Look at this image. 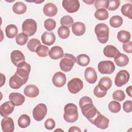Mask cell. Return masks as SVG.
Returning <instances> with one entry per match:
<instances>
[{
  "label": "cell",
  "mask_w": 132,
  "mask_h": 132,
  "mask_svg": "<svg viewBox=\"0 0 132 132\" xmlns=\"http://www.w3.org/2000/svg\"><path fill=\"white\" fill-rule=\"evenodd\" d=\"M78 118L77 106L73 103H68L64 107L63 119L68 123L76 122Z\"/></svg>",
  "instance_id": "1"
},
{
  "label": "cell",
  "mask_w": 132,
  "mask_h": 132,
  "mask_svg": "<svg viewBox=\"0 0 132 132\" xmlns=\"http://www.w3.org/2000/svg\"><path fill=\"white\" fill-rule=\"evenodd\" d=\"M98 41L103 44L106 43L109 39V27L105 23L97 24L94 29Z\"/></svg>",
  "instance_id": "2"
},
{
  "label": "cell",
  "mask_w": 132,
  "mask_h": 132,
  "mask_svg": "<svg viewBox=\"0 0 132 132\" xmlns=\"http://www.w3.org/2000/svg\"><path fill=\"white\" fill-rule=\"evenodd\" d=\"M76 62V58L74 56L65 53L63 55L59 63L60 69L65 72H69L72 70Z\"/></svg>",
  "instance_id": "3"
},
{
  "label": "cell",
  "mask_w": 132,
  "mask_h": 132,
  "mask_svg": "<svg viewBox=\"0 0 132 132\" xmlns=\"http://www.w3.org/2000/svg\"><path fill=\"white\" fill-rule=\"evenodd\" d=\"M37 29V24L34 20L32 19H27L22 23V30L23 33L27 36H32L36 32Z\"/></svg>",
  "instance_id": "4"
},
{
  "label": "cell",
  "mask_w": 132,
  "mask_h": 132,
  "mask_svg": "<svg viewBox=\"0 0 132 132\" xmlns=\"http://www.w3.org/2000/svg\"><path fill=\"white\" fill-rule=\"evenodd\" d=\"M97 69L100 73L102 74H110L114 71L115 65L112 61L104 60L98 63Z\"/></svg>",
  "instance_id": "5"
},
{
  "label": "cell",
  "mask_w": 132,
  "mask_h": 132,
  "mask_svg": "<svg viewBox=\"0 0 132 132\" xmlns=\"http://www.w3.org/2000/svg\"><path fill=\"white\" fill-rule=\"evenodd\" d=\"M47 111V109L45 104L43 103L39 104L33 109V118L36 121H40L45 118Z\"/></svg>",
  "instance_id": "6"
},
{
  "label": "cell",
  "mask_w": 132,
  "mask_h": 132,
  "mask_svg": "<svg viewBox=\"0 0 132 132\" xmlns=\"http://www.w3.org/2000/svg\"><path fill=\"white\" fill-rule=\"evenodd\" d=\"M30 70V65L25 61L20 63L17 67V69L15 73L22 78L25 81H27Z\"/></svg>",
  "instance_id": "7"
},
{
  "label": "cell",
  "mask_w": 132,
  "mask_h": 132,
  "mask_svg": "<svg viewBox=\"0 0 132 132\" xmlns=\"http://www.w3.org/2000/svg\"><path fill=\"white\" fill-rule=\"evenodd\" d=\"M69 91L72 94H76L83 88V82L79 78H73L67 85Z\"/></svg>",
  "instance_id": "8"
},
{
  "label": "cell",
  "mask_w": 132,
  "mask_h": 132,
  "mask_svg": "<svg viewBox=\"0 0 132 132\" xmlns=\"http://www.w3.org/2000/svg\"><path fill=\"white\" fill-rule=\"evenodd\" d=\"M129 79V73L125 70H120L116 75L114 80L115 85L120 87L128 82Z\"/></svg>",
  "instance_id": "9"
},
{
  "label": "cell",
  "mask_w": 132,
  "mask_h": 132,
  "mask_svg": "<svg viewBox=\"0 0 132 132\" xmlns=\"http://www.w3.org/2000/svg\"><path fill=\"white\" fill-rule=\"evenodd\" d=\"M63 8L69 13H74L77 11L80 7L78 0H63L62 2Z\"/></svg>",
  "instance_id": "10"
},
{
  "label": "cell",
  "mask_w": 132,
  "mask_h": 132,
  "mask_svg": "<svg viewBox=\"0 0 132 132\" xmlns=\"http://www.w3.org/2000/svg\"><path fill=\"white\" fill-rule=\"evenodd\" d=\"M109 123V120L100 113L94 120L92 124L95 125L97 128L102 129H105L108 127Z\"/></svg>",
  "instance_id": "11"
},
{
  "label": "cell",
  "mask_w": 132,
  "mask_h": 132,
  "mask_svg": "<svg viewBox=\"0 0 132 132\" xmlns=\"http://www.w3.org/2000/svg\"><path fill=\"white\" fill-rule=\"evenodd\" d=\"M67 78L65 74L61 72L55 73L52 78V82L54 85L58 88L63 87L66 82Z\"/></svg>",
  "instance_id": "12"
},
{
  "label": "cell",
  "mask_w": 132,
  "mask_h": 132,
  "mask_svg": "<svg viewBox=\"0 0 132 132\" xmlns=\"http://www.w3.org/2000/svg\"><path fill=\"white\" fill-rule=\"evenodd\" d=\"M11 60L16 67L21 63L25 62V58L23 53L19 50L13 51L10 54Z\"/></svg>",
  "instance_id": "13"
},
{
  "label": "cell",
  "mask_w": 132,
  "mask_h": 132,
  "mask_svg": "<svg viewBox=\"0 0 132 132\" xmlns=\"http://www.w3.org/2000/svg\"><path fill=\"white\" fill-rule=\"evenodd\" d=\"M26 82V81H25L24 79L15 73L10 78L9 85L11 88L14 89H18Z\"/></svg>",
  "instance_id": "14"
},
{
  "label": "cell",
  "mask_w": 132,
  "mask_h": 132,
  "mask_svg": "<svg viewBox=\"0 0 132 132\" xmlns=\"http://www.w3.org/2000/svg\"><path fill=\"white\" fill-rule=\"evenodd\" d=\"M1 127L4 132H12L14 129L13 119L10 117H4L1 121Z\"/></svg>",
  "instance_id": "15"
},
{
  "label": "cell",
  "mask_w": 132,
  "mask_h": 132,
  "mask_svg": "<svg viewBox=\"0 0 132 132\" xmlns=\"http://www.w3.org/2000/svg\"><path fill=\"white\" fill-rule=\"evenodd\" d=\"M14 105L10 102L7 101L0 106V114L3 117H7L11 114L14 109Z\"/></svg>",
  "instance_id": "16"
},
{
  "label": "cell",
  "mask_w": 132,
  "mask_h": 132,
  "mask_svg": "<svg viewBox=\"0 0 132 132\" xmlns=\"http://www.w3.org/2000/svg\"><path fill=\"white\" fill-rule=\"evenodd\" d=\"M10 101L16 106L22 105L25 102V96L18 92H12L9 95Z\"/></svg>",
  "instance_id": "17"
},
{
  "label": "cell",
  "mask_w": 132,
  "mask_h": 132,
  "mask_svg": "<svg viewBox=\"0 0 132 132\" xmlns=\"http://www.w3.org/2000/svg\"><path fill=\"white\" fill-rule=\"evenodd\" d=\"M85 77L89 84H94L97 79V73L95 69L92 67H88L85 71Z\"/></svg>",
  "instance_id": "18"
},
{
  "label": "cell",
  "mask_w": 132,
  "mask_h": 132,
  "mask_svg": "<svg viewBox=\"0 0 132 132\" xmlns=\"http://www.w3.org/2000/svg\"><path fill=\"white\" fill-rule=\"evenodd\" d=\"M56 36L55 34L51 31H45L41 36L42 42L48 46L52 45L55 43Z\"/></svg>",
  "instance_id": "19"
},
{
  "label": "cell",
  "mask_w": 132,
  "mask_h": 132,
  "mask_svg": "<svg viewBox=\"0 0 132 132\" xmlns=\"http://www.w3.org/2000/svg\"><path fill=\"white\" fill-rule=\"evenodd\" d=\"M24 93L27 97L34 98L39 95V89L34 85H29L24 88Z\"/></svg>",
  "instance_id": "20"
},
{
  "label": "cell",
  "mask_w": 132,
  "mask_h": 132,
  "mask_svg": "<svg viewBox=\"0 0 132 132\" xmlns=\"http://www.w3.org/2000/svg\"><path fill=\"white\" fill-rule=\"evenodd\" d=\"M57 11L58 9L56 6L52 3H48L46 4L43 8L44 14L50 17L55 16L57 14Z\"/></svg>",
  "instance_id": "21"
},
{
  "label": "cell",
  "mask_w": 132,
  "mask_h": 132,
  "mask_svg": "<svg viewBox=\"0 0 132 132\" xmlns=\"http://www.w3.org/2000/svg\"><path fill=\"white\" fill-rule=\"evenodd\" d=\"M114 61L117 65L120 67H123L128 64L129 58L127 55L119 52L114 57Z\"/></svg>",
  "instance_id": "22"
},
{
  "label": "cell",
  "mask_w": 132,
  "mask_h": 132,
  "mask_svg": "<svg viewBox=\"0 0 132 132\" xmlns=\"http://www.w3.org/2000/svg\"><path fill=\"white\" fill-rule=\"evenodd\" d=\"M48 55L52 59H58L62 57L63 55V50L60 46H54L51 48Z\"/></svg>",
  "instance_id": "23"
},
{
  "label": "cell",
  "mask_w": 132,
  "mask_h": 132,
  "mask_svg": "<svg viewBox=\"0 0 132 132\" xmlns=\"http://www.w3.org/2000/svg\"><path fill=\"white\" fill-rule=\"evenodd\" d=\"M72 30L75 35L80 36L85 34L86 31V26L82 22H76L73 24Z\"/></svg>",
  "instance_id": "24"
},
{
  "label": "cell",
  "mask_w": 132,
  "mask_h": 132,
  "mask_svg": "<svg viewBox=\"0 0 132 132\" xmlns=\"http://www.w3.org/2000/svg\"><path fill=\"white\" fill-rule=\"evenodd\" d=\"M119 52V50L112 45H106L103 50L104 55L108 58H114Z\"/></svg>",
  "instance_id": "25"
},
{
  "label": "cell",
  "mask_w": 132,
  "mask_h": 132,
  "mask_svg": "<svg viewBox=\"0 0 132 132\" xmlns=\"http://www.w3.org/2000/svg\"><path fill=\"white\" fill-rule=\"evenodd\" d=\"M12 10L16 14H22L26 12L27 6L22 2H17L13 5Z\"/></svg>",
  "instance_id": "26"
},
{
  "label": "cell",
  "mask_w": 132,
  "mask_h": 132,
  "mask_svg": "<svg viewBox=\"0 0 132 132\" xmlns=\"http://www.w3.org/2000/svg\"><path fill=\"white\" fill-rule=\"evenodd\" d=\"M30 118L26 114H22L18 119V124L20 127L25 128L28 127L30 124Z\"/></svg>",
  "instance_id": "27"
},
{
  "label": "cell",
  "mask_w": 132,
  "mask_h": 132,
  "mask_svg": "<svg viewBox=\"0 0 132 132\" xmlns=\"http://www.w3.org/2000/svg\"><path fill=\"white\" fill-rule=\"evenodd\" d=\"M18 32V28L14 24H9L5 28L6 36L10 39L14 38L16 36Z\"/></svg>",
  "instance_id": "28"
},
{
  "label": "cell",
  "mask_w": 132,
  "mask_h": 132,
  "mask_svg": "<svg viewBox=\"0 0 132 132\" xmlns=\"http://www.w3.org/2000/svg\"><path fill=\"white\" fill-rule=\"evenodd\" d=\"M130 34L129 31L121 30L118 32L117 38L118 40L122 43H125L130 39Z\"/></svg>",
  "instance_id": "29"
},
{
  "label": "cell",
  "mask_w": 132,
  "mask_h": 132,
  "mask_svg": "<svg viewBox=\"0 0 132 132\" xmlns=\"http://www.w3.org/2000/svg\"><path fill=\"white\" fill-rule=\"evenodd\" d=\"M90 57L86 54H80L76 57L77 63L81 67L88 65L90 62Z\"/></svg>",
  "instance_id": "30"
},
{
  "label": "cell",
  "mask_w": 132,
  "mask_h": 132,
  "mask_svg": "<svg viewBox=\"0 0 132 132\" xmlns=\"http://www.w3.org/2000/svg\"><path fill=\"white\" fill-rule=\"evenodd\" d=\"M94 16L100 21H104L108 19L109 16L108 12L105 9H99L95 12Z\"/></svg>",
  "instance_id": "31"
},
{
  "label": "cell",
  "mask_w": 132,
  "mask_h": 132,
  "mask_svg": "<svg viewBox=\"0 0 132 132\" xmlns=\"http://www.w3.org/2000/svg\"><path fill=\"white\" fill-rule=\"evenodd\" d=\"M98 85L107 91L112 86V80L109 77H103L100 79Z\"/></svg>",
  "instance_id": "32"
},
{
  "label": "cell",
  "mask_w": 132,
  "mask_h": 132,
  "mask_svg": "<svg viewBox=\"0 0 132 132\" xmlns=\"http://www.w3.org/2000/svg\"><path fill=\"white\" fill-rule=\"evenodd\" d=\"M41 45V42L39 40L32 38L28 41L27 44V47L28 49L32 52H36L37 48Z\"/></svg>",
  "instance_id": "33"
},
{
  "label": "cell",
  "mask_w": 132,
  "mask_h": 132,
  "mask_svg": "<svg viewBox=\"0 0 132 132\" xmlns=\"http://www.w3.org/2000/svg\"><path fill=\"white\" fill-rule=\"evenodd\" d=\"M122 14L130 19L132 18V5L128 3L123 5L121 9Z\"/></svg>",
  "instance_id": "34"
},
{
  "label": "cell",
  "mask_w": 132,
  "mask_h": 132,
  "mask_svg": "<svg viewBox=\"0 0 132 132\" xmlns=\"http://www.w3.org/2000/svg\"><path fill=\"white\" fill-rule=\"evenodd\" d=\"M123 19L119 15H114L112 16L109 20L110 26L113 28H118L123 24Z\"/></svg>",
  "instance_id": "35"
},
{
  "label": "cell",
  "mask_w": 132,
  "mask_h": 132,
  "mask_svg": "<svg viewBox=\"0 0 132 132\" xmlns=\"http://www.w3.org/2000/svg\"><path fill=\"white\" fill-rule=\"evenodd\" d=\"M60 24L61 26L69 28L72 26L74 24V20L72 16L69 15H66L61 18Z\"/></svg>",
  "instance_id": "36"
},
{
  "label": "cell",
  "mask_w": 132,
  "mask_h": 132,
  "mask_svg": "<svg viewBox=\"0 0 132 132\" xmlns=\"http://www.w3.org/2000/svg\"><path fill=\"white\" fill-rule=\"evenodd\" d=\"M49 48L47 46L44 45H40L36 50V53L41 57H47L49 54Z\"/></svg>",
  "instance_id": "37"
},
{
  "label": "cell",
  "mask_w": 132,
  "mask_h": 132,
  "mask_svg": "<svg viewBox=\"0 0 132 132\" xmlns=\"http://www.w3.org/2000/svg\"><path fill=\"white\" fill-rule=\"evenodd\" d=\"M57 33L60 38L64 39L68 38L69 37L70 31L69 28L65 26H61L58 29Z\"/></svg>",
  "instance_id": "38"
},
{
  "label": "cell",
  "mask_w": 132,
  "mask_h": 132,
  "mask_svg": "<svg viewBox=\"0 0 132 132\" xmlns=\"http://www.w3.org/2000/svg\"><path fill=\"white\" fill-rule=\"evenodd\" d=\"M28 40V36L24 33L21 32L19 34L15 37L16 44L20 45H25Z\"/></svg>",
  "instance_id": "39"
},
{
  "label": "cell",
  "mask_w": 132,
  "mask_h": 132,
  "mask_svg": "<svg viewBox=\"0 0 132 132\" xmlns=\"http://www.w3.org/2000/svg\"><path fill=\"white\" fill-rule=\"evenodd\" d=\"M108 108L111 112L118 113L120 111L121 106L119 102L113 101L109 103Z\"/></svg>",
  "instance_id": "40"
},
{
  "label": "cell",
  "mask_w": 132,
  "mask_h": 132,
  "mask_svg": "<svg viewBox=\"0 0 132 132\" xmlns=\"http://www.w3.org/2000/svg\"><path fill=\"white\" fill-rule=\"evenodd\" d=\"M120 5V2L118 0H110L107 1L106 8L110 11L117 10Z\"/></svg>",
  "instance_id": "41"
},
{
  "label": "cell",
  "mask_w": 132,
  "mask_h": 132,
  "mask_svg": "<svg viewBox=\"0 0 132 132\" xmlns=\"http://www.w3.org/2000/svg\"><path fill=\"white\" fill-rule=\"evenodd\" d=\"M44 26L46 30L50 31L55 28L56 26V22L54 20L52 19H47L44 21Z\"/></svg>",
  "instance_id": "42"
},
{
  "label": "cell",
  "mask_w": 132,
  "mask_h": 132,
  "mask_svg": "<svg viewBox=\"0 0 132 132\" xmlns=\"http://www.w3.org/2000/svg\"><path fill=\"white\" fill-rule=\"evenodd\" d=\"M107 90L100 87L98 85L95 86L93 90V93L95 96L98 98L104 97L107 94Z\"/></svg>",
  "instance_id": "43"
},
{
  "label": "cell",
  "mask_w": 132,
  "mask_h": 132,
  "mask_svg": "<svg viewBox=\"0 0 132 132\" xmlns=\"http://www.w3.org/2000/svg\"><path fill=\"white\" fill-rule=\"evenodd\" d=\"M112 98L118 102H122L125 99V94L122 90H117L112 93Z\"/></svg>",
  "instance_id": "44"
},
{
  "label": "cell",
  "mask_w": 132,
  "mask_h": 132,
  "mask_svg": "<svg viewBox=\"0 0 132 132\" xmlns=\"http://www.w3.org/2000/svg\"><path fill=\"white\" fill-rule=\"evenodd\" d=\"M107 0H96L94 2V6L97 10L99 9H105L106 7Z\"/></svg>",
  "instance_id": "45"
},
{
  "label": "cell",
  "mask_w": 132,
  "mask_h": 132,
  "mask_svg": "<svg viewBox=\"0 0 132 132\" xmlns=\"http://www.w3.org/2000/svg\"><path fill=\"white\" fill-rule=\"evenodd\" d=\"M44 126L46 129L48 130H52L55 127V122L52 118L47 119L45 123Z\"/></svg>",
  "instance_id": "46"
},
{
  "label": "cell",
  "mask_w": 132,
  "mask_h": 132,
  "mask_svg": "<svg viewBox=\"0 0 132 132\" xmlns=\"http://www.w3.org/2000/svg\"><path fill=\"white\" fill-rule=\"evenodd\" d=\"M123 108L125 112L129 113L132 110V102L130 100L125 101L123 105Z\"/></svg>",
  "instance_id": "47"
},
{
  "label": "cell",
  "mask_w": 132,
  "mask_h": 132,
  "mask_svg": "<svg viewBox=\"0 0 132 132\" xmlns=\"http://www.w3.org/2000/svg\"><path fill=\"white\" fill-rule=\"evenodd\" d=\"M123 50L127 53H132V42L130 41H128L125 43H124L122 45Z\"/></svg>",
  "instance_id": "48"
},
{
  "label": "cell",
  "mask_w": 132,
  "mask_h": 132,
  "mask_svg": "<svg viewBox=\"0 0 132 132\" xmlns=\"http://www.w3.org/2000/svg\"><path fill=\"white\" fill-rule=\"evenodd\" d=\"M69 132H74V131H79L80 132L81 129L77 126H72L69 129Z\"/></svg>",
  "instance_id": "49"
},
{
  "label": "cell",
  "mask_w": 132,
  "mask_h": 132,
  "mask_svg": "<svg viewBox=\"0 0 132 132\" xmlns=\"http://www.w3.org/2000/svg\"><path fill=\"white\" fill-rule=\"evenodd\" d=\"M131 90H132V86H130L128 87L126 89V92L127 94L130 96L131 97Z\"/></svg>",
  "instance_id": "50"
},
{
  "label": "cell",
  "mask_w": 132,
  "mask_h": 132,
  "mask_svg": "<svg viewBox=\"0 0 132 132\" xmlns=\"http://www.w3.org/2000/svg\"><path fill=\"white\" fill-rule=\"evenodd\" d=\"M1 87H2V86L4 84H5L6 78H5V75H4L2 73H1Z\"/></svg>",
  "instance_id": "51"
},
{
  "label": "cell",
  "mask_w": 132,
  "mask_h": 132,
  "mask_svg": "<svg viewBox=\"0 0 132 132\" xmlns=\"http://www.w3.org/2000/svg\"><path fill=\"white\" fill-rule=\"evenodd\" d=\"M84 1V2H85V3H86L87 4H88V5H91L92 3H93L95 1H93V0H92V1H89V0H88V1Z\"/></svg>",
  "instance_id": "52"
}]
</instances>
